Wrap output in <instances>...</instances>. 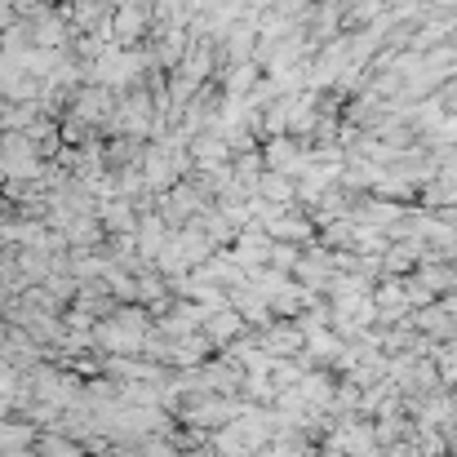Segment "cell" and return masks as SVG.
I'll return each instance as SVG.
<instances>
[{"label": "cell", "instance_id": "1", "mask_svg": "<svg viewBox=\"0 0 457 457\" xmlns=\"http://www.w3.org/2000/svg\"><path fill=\"white\" fill-rule=\"evenodd\" d=\"M138 31H143V13H138V4H120V9L112 13V45L125 49Z\"/></svg>", "mask_w": 457, "mask_h": 457}, {"label": "cell", "instance_id": "2", "mask_svg": "<svg viewBox=\"0 0 457 457\" xmlns=\"http://www.w3.org/2000/svg\"><path fill=\"white\" fill-rule=\"evenodd\" d=\"M13 9H22V13H36V9H49V0H13Z\"/></svg>", "mask_w": 457, "mask_h": 457}, {"label": "cell", "instance_id": "3", "mask_svg": "<svg viewBox=\"0 0 457 457\" xmlns=\"http://www.w3.org/2000/svg\"><path fill=\"white\" fill-rule=\"evenodd\" d=\"M13 9V0H0V13H9Z\"/></svg>", "mask_w": 457, "mask_h": 457}]
</instances>
